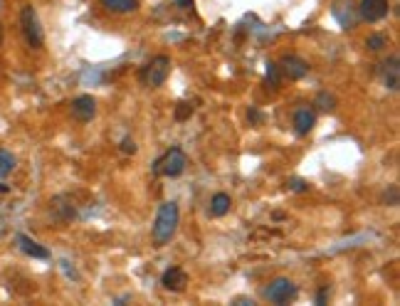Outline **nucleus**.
Here are the masks:
<instances>
[{
    "mask_svg": "<svg viewBox=\"0 0 400 306\" xmlns=\"http://www.w3.org/2000/svg\"><path fill=\"white\" fill-rule=\"evenodd\" d=\"M264 299L272 304H289L297 299V284L287 277H277L264 287Z\"/></svg>",
    "mask_w": 400,
    "mask_h": 306,
    "instance_id": "obj_5",
    "label": "nucleus"
},
{
    "mask_svg": "<svg viewBox=\"0 0 400 306\" xmlns=\"http://www.w3.org/2000/svg\"><path fill=\"white\" fill-rule=\"evenodd\" d=\"M122 151L124 153H136V143H134L131 139H124V141H122Z\"/></svg>",
    "mask_w": 400,
    "mask_h": 306,
    "instance_id": "obj_23",
    "label": "nucleus"
},
{
    "mask_svg": "<svg viewBox=\"0 0 400 306\" xmlns=\"http://www.w3.org/2000/svg\"><path fill=\"white\" fill-rule=\"evenodd\" d=\"M178 225H181V210H178V203L168 200L158 208V215H156V223L151 228V240L156 247H163L168 245L178 233Z\"/></svg>",
    "mask_w": 400,
    "mask_h": 306,
    "instance_id": "obj_1",
    "label": "nucleus"
},
{
    "mask_svg": "<svg viewBox=\"0 0 400 306\" xmlns=\"http://www.w3.org/2000/svg\"><path fill=\"white\" fill-rule=\"evenodd\" d=\"M388 13H391L388 0H361V5H358V15L366 23H378V20L388 18Z\"/></svg>",
    "mask_w": 400,
    "mask_h": 306,
    "instance_id": "obj_7",
    "label": "nucleus"
},
{
    "mask_svg": "<svg viewBox=\"0 0 400 306\" xmlns=\"http://www.w3.org/2000/svg\"><path fill=\"white\" fill-rule=\"evenodd\" d=\"M381 79H383V84H386L388 92H398V87H400V59L396 57V54L383 62Z\"/></svg>",
    "mask_w": 400,
    "mask_h": 306,
    "instance_id": "obj_9",
    "label": "nucleus"
},
{
    "mask_svg": "<svg viewBox=\"0 0 400 306\" xmlns=\"http://www.w3.org/2000/svg\"><path fill=\"white\" fill-rule=\"evenodd\" d=\"M178 3H181V5H186V8H191V3H193V0H178Z\"/></svg>",
    "mask_w": 400,
    "mask_h": 306,
    "instance_id": "obj_27",
    "label": "nucleus"
},
{
    "mask_svg": "<svg viewBox=\"0 0 400 306\" xmlns=\"http://www.w3.org/2000/svg\"><path fill=\"white\" fill-rule=\"evenodd\" d=\"M287 185L292 190H297V193H309V183H307V180H302V178H289Z\"/></svg>",
    "mask_w": 400,
    "mask_h": 306,
    "instance_id": "obj_20",
    "label": "nucleus"
},
{
    "mask_svg": "<svg viewBox=\"0 0 400 306\" xmlns=\"http://www.w3.org/2000/svg\"><path fill=\"white\" fill-rule=\"evenodd\" d=\"M18 245L25 254H30V257H35V259H47L49 257L47 249H45L42 245L35 242L33 237H28V235H18Z\"/></svg>",
    "mask_w": 400,
    "mask_h": 306,
    "instance_id": "obj_13",
    "label": "nucleus"
},
{
    "mask_svg": "<svg viewBox=\"0 0 400 306\" xmlns=\"http://www.w3.org/2000/svg\"><path fill=\"white\" fill-rule=\"evenodd\" d=\"M267 77L272 79V87H279V84H282V69H279V64H274V62L267 64Z\"/></svg>",
    "mask_w": 400,
    "mask_h": 306,
    "instance_id": "obj_19",
    "label": "nucleus"
},
{
    "mask_svg": "<svg viewBox=\"0 0 400 306\" xmlns=\"http://www.w3.org/2000/svg\"><path fill=\"white\" fill-rule=\"evenodd\" d=\"M0 193H8V185H0Z\"/></svg>",
    "mask_w": 400,
    "mask_h": 306,
    "instance_id": "obj_28",
    "label": "nucleus"
},
{
    "mask_svg": "<svg viewBox=\"0 0 400 306\" xmlns=\"http://www.w3.org/2000/svg\"><path fill=\"white\" fill-rule=\"evenodd\" d=\"M49 215H52L57 223H69V220L74 218V208L69 205V198H64V195L54 198L52 203H49Z\"/></svg>",
    "mask_w": 400,
    "mask_h": 306,
    "instance_id": "obj_12",
    "label": "nucleus"
},
{
    "mask_svg": "<svg viewBox=\"0 0 400 306\" xmlns=\"http://www.w3.org/2000/svg\"><path fill=\"white\" fill-rule=\"evenodd\" d=\"M247 119H249L252 124H259V122H262V117H259L257 109H249V112H247Z\"/></svg>",
    "mask_w": 400,
    "mask_h": 306,
    "instance_id": "obj_24",
    "label": "nucleus"
},
{
    "mask_svg": "<svg viewBox=\"0 0 400 306\" xmlns=\"http://www.w3.org/2000/svg\"><path fill=\"white\" fill-rule=\"evenodd\" d=\"M279 69H282V77L284 79H292V82H299L309 74V62L297 54H284L282 62H279Z\"/></svg>",
    "mask_w": 400,
    "mask_h": 306,
    "instance_id": "obj_6",
    "label": "nucleus"
},
{
    "mask_svg": "<svg viewBox=\"0 0 400 306\" xmlns=\"http://www.w3.org/2000/svg\"><path fill=\"white\" fill-rule=\"evenodd\" d=\"M327 297H329V287H324L322 292H319V297H317V304H324V302H327Z\"/></svg>",
    "mask_w": 400,
    "mask_h": 306,
    "instance_id": "obj_26",
    "label": "nucleus"
},
{
    "mask_svg": "<svg viewBox=\"0 0 400 306\" xmlns=\"http://www.w3.org/2000/svg\"><path fill=\"white\" fill-rule=\"evenodd\" d=\"M230 208H233V200H230L228 193H215L213 200H210V215H215V218L228 215Z\"/></svg>",
    "mask_w": 400,
    "mask_h": 306,
    "instance_id": "obj_14",
    "label": "nucleus"
},
{
    "mask_svg": "<svg viewBox=\"0 0 400 306\" xmlns=\"http://www.w3.org/2000/svg\"><path fill=\"white\" fill-rule=\"evenodd\" d=\"M383 200H386V203L391 205V208H396V205H398V188H396V185H391V193H388V190H386Z\"/></svg>",
    "mask_w": 400,
    "mask_h": 306,
    "instance_id": "obj_22",
    "label": "nucleus"
},
{
    "mask_svg": "<svg viewBox=\"0 0 400 306\" xmlns=\"http://www.w3.org/2000/svg\"><path fill=\"white\" fill-rule=\"evenodd\" d=\"M102 5L109 13L124 15V13H134L139 8V0H102Z\"/></svg>",
    "mask_w": 400,
    "mask_h": 306,
    "instance_id": "obj_15",
    "label": "nucleus"
},
{
    "mask_svg": "<svg viewBox=\"0 0 400 306\" xmlns=\"http://www.w3.org/2000/svg\"><path fill=\"white\" fill-rule=\"evenodd\" d=\"M191 114H193L191 104H178V109H176V119H178V122H186Z\"/></svg>",
    "mask_w": 400,
    "mask_h": 306,
    "instance_id": "obj_21",
    "label": "nucleus"
},
{
    "mask_svg": "<svg viewBox=\"0 0 400 306\" xmlns=\"http://www.w3.org/2000/svg\"><path fill=\"white\" fill-rule=\"evenodd\" d=\"M186 165H188V158H186V153H183V148L173 146L153 163V173L166 175V178H178V175L186 170Z\"/></svg>",
    "mask_w": 400,
    "mask_h": 306,
    "instance_id": "obj_2",
    "label": "nucleus"
},
{
    "mask_svg": "<svg viewBox=\"0 0 400 306\" xmlns=\"http://www.w3.org/2000/svg\"><path fill=\"white\" fill-rule=\"evenodd\" d=\"M0 45H3V25H0Z\"/></svg>",
    "mask_w": 400,
    "mask_h": 306,
    "instance_id": "obj_29",
    "label": "nucleus"
},
{
    "mask_svg": "<svg viewBox=\"0 0 400 306\" xmlns=\"http://www.w3.org/2000/svg\"><path fill=\"white\" fill-rule=\"evenodd\" d=\"M20 25H23V35L28 40L30 47L40 49L45 42V33H42V25H40V18H37V10L33 5H23L20 10Z\"/></svg>",
    "mask_w": 400,
    "mask_h": 306,
    "instance_id": "obj_4",
    "label": "nucleus"
},
{
    "mask_svg": "<svg viewBox=\"0 0 400 306\" xmlns=\"http://www.w3.org/2000/svg\"><path fill=\"white\" fill-rule=\"evenodd\" d=\"M314 107H317L319 112H334V109H336V99H334V94L322 92L317 97V102H314Z\"/></svg>",
    "mask_w": 400,
    "mask_h": 306,
    "instance_id": "obj_16",
    "label": "nucleus"
},
{
    "mask_svg": "<svg viewBox=\"0 0 400 306\" xmlns=\"http://www.w3.org/2000/svg\"><path fill=\"white\" fill-rule=\"evenodd\" d=\"M72 117L77 119V122H82V124L92 122V119L97 117V102H94V97L82 94V97L74 99V102H72Z\"/></svg>",
    "mask_w": 400,
    "mask_h": 306,
    "instance_id": "obj_8",
    "label": "nucleus"
},
{
    "mask_svg": "<svg viewBox=\"0 0 400 306\" xmlns=\"http://www.w3.org/2000/svg\"><path fill=\"white\" fill-rule=\"evenodd\" d=\"M13 168H15V155L8 151H0V178L13 173Z\"/></svg>",
    "mask_w": 400,
    "mask_h": 306,
    "instance_id": "obj_17",
    "label": "nucleus"
},
{
    "mask_svg": "<svg viewBox=\"0 0 400 306\" xmlns=\"http://www.w3.org/2000/svg\"><path fill=\"white\" fill-rule=\"evenodd\" d=\"M161 284H163V289H168V292H186V287H188V274L183 272L181 267H171V269H166L163 272V277H161Z\"/></svg>",
    "mask_w": 400,
    "mask_h": 306,
    "instance_id": "obj_10",
    "label": "nucleus"
},
{
    "mask_svg": "<svg viewBox=\"0 0 400 306\" xmlns=\"http://www.w3.org/2000/svg\"><path fill=\"white\" fill-rule=\"evenodd\" d=\"M314 126H317V114H314L312 109L302 107L294 112V129H297L299 136H307Z\"/></svg>",
    "mask_w": 400,
    "mask_h": 306,
    "instance_id": "obj_11",
    "label": "nucleus"
},
{
    "mask_svg": "<svg viewBox=\"0 0 400 306\" xmlns=\"http://www.w3.org/2000/svg\"><path fill=\"white\" fill-rule=\"evenodd\" d=\"M235 306H254V299H235Z\"/></svg>",
    "mask_w": 400,
    "mask_h": 306,
    "instance_id": "obj_25",
    "label": "nucleus"
},
{
    "mask_svg": "<svg viewBox=\"0 0 400 306\" xmlns=\"http://www.w3.org/2000/svg\"><path fill=\"white\" fill-rule=\"evenodd\" d=\"M366 47L371 49V52H381L383 47H388V37L386 35H371V37L366 40Z\"/></svg>",
    "mask_w": 400,
    "mask_h": 306,
    "instance_id": "obj_18",
    "label": "nucleus"
},
{
    "mask_svg": "<svg viewBox=\"0 0 400 306\" xmlns=\"http://www.w3.org/2000/svg\"><path fill=\"white\" fill-rule=\"evenodd\" d=\"M168 74H171V57L158 54V57H153L151 62L141 69L139 77H141V82L146 84V87L156 89V87H163V84H166Z\"/></svg>",
    "mask_w": 400,
    "mask_h": 306,
    "instance_id": "obj_3",
    "label": "nucleus"
}]
</instances>
